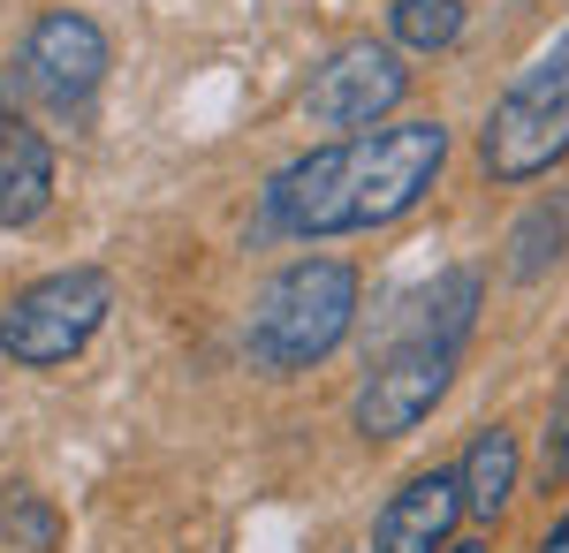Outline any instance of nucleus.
<instances>
[{"label": "nucleus", "instance_id": "9b49d317", "mask_svg": "<svg viewBox=\"0 0 569 553\" xmlns=\"http://www.w3.org/2000/svg\"><path fill=\"white\" fill-rule=\"evenodd\" d=\"M517 470H525V455H517V432L486 425L479 440L463 448V463H456V485H463V515L493 523V515L509 509V493H517Z\"/></svg>", "mask_w": 569, "mask_h": 553}, {"label": "nucleus", "instance_id": "6e6552de", "mask_svg": "<svg viewBox=\"0 0 569 553\" xmlns=\"http://www.w3.org/2000/svg\"><path fill=\"white\" fill-rule=\"evenodd\" d=\"M463 523V485L456 470H426L402 493H388V509L372 523V553H440Z\"/></svg>", "mask_w": 569, "mask_h": 553}, {"label": "nucleus", "instance_id": "f8f14e48", "mask_svg": "<svg viewBox=\"0 0 569 553\" xmlns=\"http://www.w3.org/2000/svg\"><path fill=\"white\" fill-rule=\"evenodd\" d=\"M0 539H8V553H61L69 523H61V509L39 485L16 477V485H0Z\"/></svg>", "mask_w": 569, "mask_h": 553}, {"label": "nucleus", "instance_id": "ddd939ff", "mask_svg": "<svg viewBox=\"0 0 569 553\" xmlns=\"http://www.w3.org/2000/svg\"><path fill=\"white\" fill-rule=\"evenodd\" d=\"M562 251H569V198H539V205L517 220V235H509V273H517V281H539Z\"/></svg>", "mask_w": 569, "mask_h": 553}, {"label": "nucleus", "instance_id": "4468645a", "mask_svg": "<svg viewBox=\"0 0 569 553\" xmlns=\"http://www.w3.org/2000/svg\"><path fill=\"white\" fill-rule=\"evenodd\" d=\"M395 53H440L463 39V0H395L388 8Z\"/></svg>", "mask_w": 569, "mask_h": 553}, {"label": "nucleus", "instance_id": "39448f33", "mask_svg": "<svg viewBox=\"0 0 569 553\" xmlns=\"http://www.w3.org/2000/svg\"><path fill=\"white\" fill-rule=\"evenodd\" d=\"M107 69H114V46L84 8H46L23 31V53H16V84L31 91L46 114H84L107 84Z\"/></svg>", "mask_w": 569, "mask_h": 553}, {"label": "nucleus", "instance_id": "1a4fd4ad", "mask_svg": "<svg viewBox=\"0 0 569 553\" xmlns=\"http://www.w3.org/2000/svg\"><path fill=\"white\" fill-rule=\"evenodd\" d=\"M479 303H486V281L471 265H448L433 273L418 296H402V311L388 319V341H440V349H463V334L479 326Z\"/></svg>", "mask_w": 569, "mask_h": 553}, {"label": "nucleus", "instance_id": "f257e3e1", "mask_svg": "<svg viewBox=\"0 0 569 553\" xmlns=\"http://www.w3.org/2000/svg\"><path fill=\"white\" fill-rule=\"evenodd\" d=\"M440 168H448V129L440 122H380L365 137H335L266 182V228L297 235V243L388 228L410 205H426Z\"/></svg>", "mask_w": 569, "mask_h": 553}, {"label": "nucleus", "instance_id": "0eeeda50", "mask_svg": "<svg viewBox=\"0 0 569 553\" xmlns=\"http://www.w3.org/2000/svg\"><path fill=\"white\" fill-rule=\"evenodd\" d=\"M456 356H463V349H440V341H388V356L357 380V402H350L357 432H365V440H402V432H418L440 410L448 380H456Z\"/></svg>", "mask_w": 569, "mask_h": 553}, {"label": "nucleus", "instance_id": "f03ea898", "mask_svg": "<svg viewBox=\"0 0 569 553\" xmlns=\"http://www.w3.org/2000/svg\"><path fill=\"white\" fill-rule=\"evenodd\" d=\"M357 326V265L350 258H297L251 296L243 349L259 372H311Z\"/></svg>", "mask_w": 569, "mask_h": 553}, {"label": "nucleus", "instance_id": "423d86ee", "mask_svg": "<svg viewBox=\"0 0 569 553\" xmlns=\"http://www.w3.org/2000/svg\"><path fill=\"white\" fill-rule=\"evenodd\" d=\"M402 91H410L402 53H395L388 39H350V46H335V53L311 69L305 122L335 129V137H365V129H380L395 107H402Z\"/></svg>", "mask_w": 569, "mask_h": 553}, {"label": "nucleus", "instance_id": "20e7f679", "mask_svg": "<svg viewBox=\"0 0 569 553\" xmlns=\"http://www.w3.org/2000/svg\"><path fill=\"white\" fill-rule=\"evenodd\" d=\"M107 311H114V273L107 265H61V273H46L0 303V356L23 372H53V364L84 356L91 334L107 326Z\"/></svg>", "mask_w": 569, "mask_h": 553}, {"label": "nucleus", "instance_id": "dca6fc26", "mask_svg": "<svg viewBox=\"0 0 569 553\" xmlns=\"http://www.w3.org/2000/svg\"><path fill=\"white\" fill-rule=\"evenodd\" d=\"M539 553H569V515L555 523V531H547V546H539Z\"/></svg>", "mask_w": 569, "mask_h": 553}, {"label": "nucleus", "instance_id": "2eb2a0df", "mask_svg": "<svg viewBox=\"0 0 569 553\" xmlns=\"http://www.w3.org/2000/svg\"><path fill=\"white\" fill-rule=\"evenodd\" d=\"M547 477H569V372L555 380V418H547Z\"/></svg>", "mask_w": 569, "mask_h": 553}, {"label": "nucleus", "instance_id": "7ed1b4c3", "mask_svg": "<svg viewBox=\"0 0 569 553\" xmlns=\"http://www.w3.org/2000/svg\"><path fill=\"white\" fill-rule=\"evenodd\" d=\"M479 160L493 182H539V174H555L569 160V23L493 99Z\"/></svg>", "mask_w": 569, "mask_h": 553}, {"label": "nucleus", "instance_id": "a211bd4d", "mask_svg": "<svg viewBox=\"0 0 569 553\" xmlns=\"http://www.w3.org/2000/svg\"><path fill=\"white\" fill-rule=\"evenodd\" d=\"M0 122H8V77H0Z\"/></svg>", "mask_w": 569, "mask_h": 553}, {"label": "nucleus", "instance_id": "f3484780", "mask_svg": "<svg viewBox=\"0 0 569 553\" xmlns=\"http://www.w3.org/2000/svg\"><path fill=\"white\" fill-rule=\"evenodd\" d=\"M440 553H486V546H479V539H463V546H440Z\"/></svg>", "mask_w": 569, "mask_h": 553}, {"label": "nucleus", "instance_id": "9d476101", "mask_svg": "<svg viewBox=\"0 0 569 553\" xmlns=\"http://www.w3.org/2000/svg\"><path fill=\"white\" fill-rule=\"evenodd\" d=\"M53 205V144L31 122H0V228H31Z\"/></svg>", "mask_w": 569, "mask_h": 553}]
</instances>
